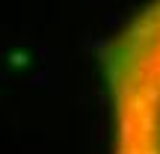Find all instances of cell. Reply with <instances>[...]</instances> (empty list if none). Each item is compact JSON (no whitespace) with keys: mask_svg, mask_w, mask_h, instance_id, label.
Wrapping results in <instances>:
<instances>
[{"mask_svg":"<svg viewBox=\"0 0 160 154\" xmlns=\"http://www.w3.org/2000/svg\"><path fill=\"white\" fill-rule=\"evenodd\" d=\"M110 154H160V0H148L107 47Z\"/></svg>","mask_w":160,"mask_h":154,"instance_id":"obj_1","label":"cell"}]
</instances>
